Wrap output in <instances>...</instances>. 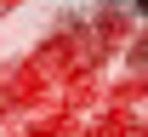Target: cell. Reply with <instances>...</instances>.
<instances>
[{
  "label": "cell",
  "instance_id": "1",
  "mask_svg": "<svg viewBox=\"0 0 148 137\" xmlns=\"http://www.w3.org/2000/svg\"><path fill=\"white\" fill-rule=\"evenodd\" d=\"M137 6H143V17H148V0H137Z\"/></svg>",
  "mask_w": 148,
  "mask_h": 137
}]
</instances>
